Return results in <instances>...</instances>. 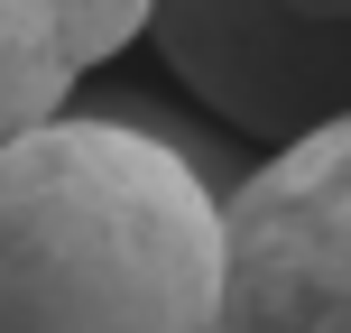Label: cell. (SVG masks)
I'll list each match as a JSON object with an SVG mask.
<instances>
[{"label":"cell","mask_w":351,"mask_h":333,"mask_svg":"<svg viewBox=\"0 0 351 333\" xmlns=\"http://www.w3.org/2000/svg\"><path fill=\"white\" fill-rule=\"evenodd\" d=\"M213 333H231V324H213Z\"/></svg>","instance_id":"5"},{"label":"cell","mask_w":351,"mask_h":333,"mask_svg":"<svg viewBox=\"0 0 351 333\" xmlns=\"http://www.w3.org/2000/svg\"><path fill=\"white\" fill-rule=\"evenodd\" d=\"M213 324L351 333V111L213 185Z\"/></svg>","instance_id":"2"},{"label":"cell","mask_w":351,"mask_h":333,"mask_svg":"<svg viewBox=\"0 0 351 333\" xmlns=\"http://www.w3.org/2000/svg\"><path fill=\"white\" fill-rule=\"evenodd\" d=\"M0 333H213V185L148 102L0 139Z\"/></svg>","instance_id":"1"},{"label":"cell","mask_w":351,"mask_h":333,"mask_svg":"<svg viewBox=\"0 0 351 333\" xmlns=\"http://www.w3.org/2000/svg\"><path fill=\"white\" fill-rule=\"evenodd\" d=\"M158 56L222 130L278 148L351 111V0H148Z\"/></svg>","instance_id":"3"},{"label":"cell","mask_w":351,"mask_h":333,"mask_svg":"<svg viewBox=\"0 0 351 333\" xmlns=\"http://www.w3.org/2000/svg\"><path fill=\"white\" fill-rule=\"evenodd\" d=\"M148 0H0V139L47 121L93 65L130 56Z\"/></svg>","instance_id":"4"}]
</instances>
